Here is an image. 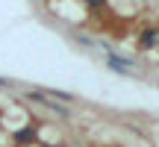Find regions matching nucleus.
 I'll return each mask as SVG.
<instances>
[{"label":"nucleus","mask_w":159,"mask_h":147,"mask_svg":"<svg viewBox=\"0 0 159 147\" xmlns=\"http://www.w3.org/2000/svg\"><path fill=\"white\" fill-rule=\"evenodd\" d=\"M153 41H156V33H144L142 35V47H150Z\"/></svg>","instance_id":"1"},{"label":"nucleus","mask_w":159,"mask_h":147,"mask_svg":"<svg viewBox=\"0 0 159 147\" xmlns=\"http://www.w3.org/2000/svg\"><path fill=\"white\" fill-rule=\"evenodd\" d=\"M30 138H33V130H21L18 132V141H30Z\"/></svg>","instance_id":"2"},{"label":"nucleus","mask_w":159,"mask_h":147,"mask_svg":"<svg viewBox=\"0 0 159 147\" xmlns=\"http://www.w3.org/2000/svg\"><path fill=\"white\" fill-rule=\"evenodd\" d=\"M89 3H91V6H97V3H100V0H89Z\"/></svg>","instance_id":"3"}]
</instances>
